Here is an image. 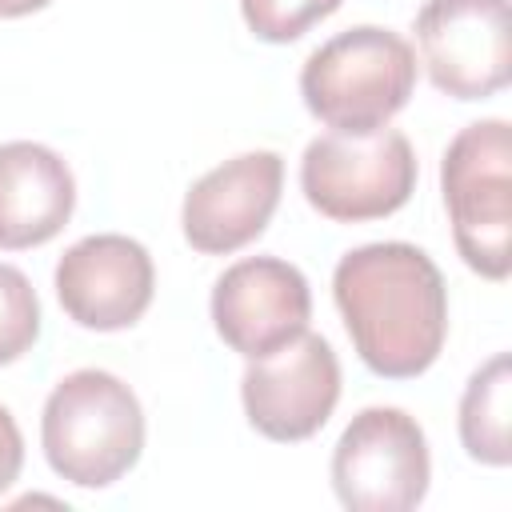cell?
<instances>
[{
  "mask_svg": "<svg viewBox=\"0 0 512 512\" xmlns=\"http://www.w3.org/2000/svg\"><path fill=\"white\" fill-rule=\"evenodd\" d=\"M332 296L360 360L384 380L428 372L448 336V288L436 260L404 240L340 256Z\"/></svg>",
  "mask_w": 512,
  "mask_h": 512,
  "instance_id": "1",
  "label": "cell"
},
{
  "mask_svg": "<svg viewBox=\"0 0 512 512\" xmlns=\"http://www.w3.org/2000/svg\"><path fill=\"white\" fill-rule=\"evenodd\" d=\"M40 444L60 480L108 488L144 452V408L136 392L104 368L68 372L44 400Z\"/></svg>",
  "mask_w": 512,
  "mask_h": 512,
  "instance_id": "2",
  "label": "cell"
},
{
  "mask_svg": "<svg viewBox=\"0 0 512 512\" xmlns=\"http://www.w3.org/2000/svg\"><path fill=\"white\" fill-rule=\"evenodd\" d=\"M416 88L412 44L380 24H356L324 40L300 68L308 112L332 132L384 128Z\"/></svg>",
  "mask_w": 512,
  "mask_h": 512,
  "instance_id": "3",
  "label": "cell"
},
{
  "mask_svg": "<svg viewBox=\"0 0 512 512\" xmlns=\"http://www.w3.org/2000/svg\"><path fill=\"white\" fill-rule=\"evenodd\" d=\"M456 252L484 280L512 272V136L508 120L460 128L440 160Z\"/></svg>",
  "mask_w": 512,
  "mask_h": 512,
  "instance_id": "4",
  "label": "cell"
},
{
  "mask_svg": "<svg viewBox=\"0 0 512 512\" xmlns=\"http://www.w3.org/2000/svg\"><path fill=\"white\" fill-rule=\"evenodd\" d=\"M416 172L408 136L388 124L376 132H324L304 148L300 188L320 216L364 224L400 212L416 192Z\"/></svg>",
  "mask_w": 512,
  "mask_h": 512,
  "instance_id": "5",
  "label": "cell"
},
{
  "mask_svg": "<svg viewBox=\"0 0 512 512\" xmlns=\"http://www.w3.org/2000/svg\"><path fill=\"white\" fill-rule=\"evenodd\" d=\"M432 456L404 408H364L332 448V488L352 512H408L424 500Z\"/></svg>",
  "mask_w": 512,
  "mask_h": 512,
  "instance_id": "6",
  "label": "cell"
},
{
  "mask_svg": "<svg viewBox=\"0 0 512 512\" xmlns=\"http://www.w3.org/2000/svg\"><path fill=\"white\" fill-rule=\"evenodd\" d=\"M416 40L428 80L452 100H488L512 80L508 0H424Z\"/></svg>",
  "mask_w": 512,
  "mask_h": 512,
  "instance_id": "7",
  "label": "cell"
},
{
  "mask_svg": "<svg viewBox=\"0 0 512 512\" xmlns=\"http://www.w3.org/2000/svg\"><path fill=\"white\" fill-rule=\"evenodd\" d=\"M248 424L280 444L316 436L340 400V360L316 332H300L284 348L248 360L240 380Z\"/></svg>",
  "mask_w": 512,
  "mask_h": 512,
  "instance_id": "8",
  "label": "cell"
},
{
  "mask_svg": "<svg viewBox=\"0 0 512 512\" xmlns=\"http://www.w3.org/2000/svg\"><path fill=\"white\" fill-rule=\"evenodd\" d=\"M308 316V280L296 264L280 256L236 260L212 288V324L220 340L248 360L268 356L308 332Z\"/></svg>",
  "mask_w": 512,
  "mask_h": 512,
  "instance_id": "9",
  "label": "cell"
},
{
  "mask_svg": "<svg viewBox=\"0 0 512 512\" xmlns=\"http://www.w3.org/2000/svg\"><path fill=\"white\" fill-rule=\"evenodd\" d=\"M156 292V268L140 240L96 232L76 240L56 264V296L68 320L92 332L132 328Z\"/></svg>",
  "mask_w": 512,
  "mask_h": 512,
  "instance_id": "10",
  "label": "cell"
},
{
  "mask_svg": "<svg viewBox=\"0 0 512 512\" xmlns=\"http://www.w3.org/2000/svg\"><path fill=\"white\" fill-rule=\"evenodd\" d=\"M280 188L284 160L276 152H240L216 164L184 196V240L204 256H228L252 244L268 228L280 204Z\"/></svg>",
  "mask_w": 512,
  "mask_h": 512,
  "instance_id": "11",
  "label": "cell"
},
{
  "mask_svg": "<svg viewBox=\"0 0 512 512\" xmlns=\"http://www.w3.org/2000/svg\"><path fill=\"white\" fill-rule=\"evenodd\" d=\"M76 208V180L60 152L36 140L0 144V248L48 244Z\"/></svg>",
  "mask_w": 512,
  "mask_h": 512,
  "instance_id": "12",
  "label": "cell"
},
{
  "mask_svg": "<svg viewBox=\"0 0 512 512\" xmlns=\"http://www.w3.org/2000/svg\"><path fill=\"white\" fill-rule=\"evenodd\" d=\"M508 420H512V360H508V352H496L484 368L472 372V380L460 396L464 452L488 468H504L512 460Z\"/></svg>",
  "mask_w": 512,
  "mask_h": 512,
  "instance_id": "13",
  "label": "cell"
},
{
  "mask_svg": "<svg viewBox=\"0 0 512 512\" xmlns=\"http://www.w3.org/2000/svg\"><path fill=\"white\" fill-rule=\"evenodd\" d=\"M36 340H40L36 288L20 268L0 264V364L20 360Z\"/></svg>",
  "mask_w": 512,
  "mask_h": 512,
  "instance_id": "14",
  "label": "cell"
},
{
  "mask_svg": "<svg viewBox=\"0 0 512 512\" xmlns=\"http://www.w3.org/2000/svg\"><path fill=\"white\" fill-rule=\"evenodd\" d=\"M340 4L344 0H240V12H244V24L252 28L256 40L292 44L312 24L328 20Z\"/></svg>",
  "mask_w": 512,
  "mask_h": 512,
  "instance_id": "15",
  "label": "cell"
},
{
  "mask_svg": "<svg viewBox=\"0 0 512 512\" xmlns=\"http://www.w3.org/2000/svg\"><path fill=\"white\" fill-rule=\"evenodd\" d=\"M20 468H24V436L12 420V412L0 404V492L16 484Z\"/></svg>",
  "mask_w": 512,
  "mask_h": 512,
  "instance_id": "16",
  "label": "cell"
},
{
  "mask_svg": "<svg viewBox=\"0 0 512 512\" xmlns=\"http://www.w3.org/2000/svg\"><path fill=\"white\" fill-rule=\"evenodd\" d=\"M52 0H0V20H16V16H28V12H40L48 8Z\"/></svg>",
  "mask_w": 512,
  "mask_h": 512,
  "instance_id": "17",
  "label": "cell"
}]
</instances>
